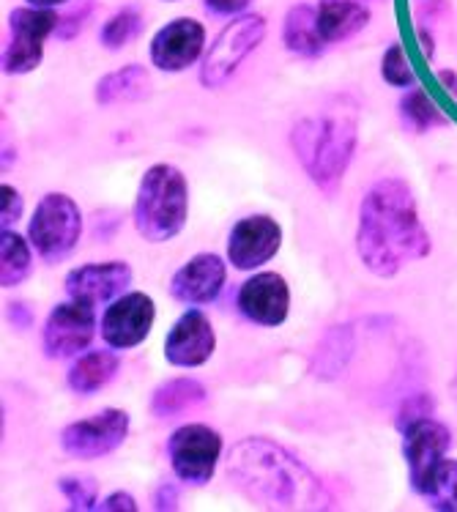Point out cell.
Here are the masks:
<instances>
[{
	"label": "cell",
	"mask_w": 457,
	"mask_h": 512,
	"mask_svg": "<svg viewBox=\"0 0 457 512\" xmlns=\"http://www.w3.org/2000/svg\"><path fill=\"white\" fill-rule=\"evenodd\" d=\"M80 236H83L80 206L63 192L44 195L28 225V241L39 252V258L50 266H58L77 250Z\"/></svg>",
	"instance_id": "obj_5"
},
{
	"label": "cell",
	"mask_w": 457,
	"mask_h": 512,
	"mask_svg": "<svg viewBox=\"0 0 457 512\" xmlns=\"http://www.w3.org/2000/svg\"><path fill=\"white\" fill-rule=\"evenodd\" d=\"M146 28L143 22V11L135 9V6H126L118 14H113L110 20L104 22L102 28V44L107 50H124L126 44L137 39Z\"/></svg>",
	"instance_id": "obj_27"
},
{
	"label": "cell",
	"mask_w": 457,
	"mask_h": 512,
	"mask_svg": "<svg viewBox=\"0 0 457 512\" xmlns=\"http://www.w3.org/2000/svg\"><path fill=\"white\" fill-rule=\"evenodd\" d=\"M356 351V337L354 329L348 324L332 326L326 329V335L315 345V354H312V376L321 378V381H334L345 373L348 362L354 359Z\"/></svg>",
	"instance_id": "obj_21"
},
{
	"label": "cell",
	"mask_w": 457,
	"mask_h": 512,
	"mask_svg": "<svg viewBox=\"0 0 457 512\" xmlns=\"http://www.w3.org/2000/svg\"><path fill=\"white\" fill-rule=\"evenodd\" d=\"M6 318H9V324L17 329V332H25L28 326L33 324V310L31 304L25 302H11L9 310H6Z\"/></svg>",
	"instance_id": "obj_34"
},
{
	"label": "cell",
	"mask_w": 457,
	"mask_h": 512,
	"mask_svg": "<svg viewBox=\"0 0 457 512\" xmlns=\"http://www.w3.org/2000/svg\"><path fill=\"white\" fill-rule=\"evenodd\" d=\"M430 233L422 225L414 189L403 178H381L359 206L356 252L375 277H395L408 263L430 255Z\"/></svg>",
	"instance_id": "obj_1"
},
{
	"label": "cell",
	"mask_w": 457,
	"mask_h": 512,
	"mask_svg": "<svg viewBox=\"0 0 457 512\" xmlns=\"http://www.w3.org/2000/svg\"><path fill=\"white\" fill-rule=\"evenodd\" d=\"M151 94V74L140 63H126L115 72L104 74L96 83L94 99L99 107L121 105V102H143Z\"/></svg>",
	"instance_id": "obj_20"
},
{
	"label": "cell",
	"mask_w": 457,
	"mask_h": 512,
	"mask_svg": "<svg viewBox=\"0 0 457 512\" xmlns=\"http://www.w3.org/2000/svg\"><path fill=\"white\" fill-rule=\"evenodd\" d=\"M430 507L438 512H457V460L444 458L438 466L433 485L427 491Z\"/></svg>",
	"instance_id": "obj_29"
},
{
	"label": "cell",
	"mask_w": 457,
	"mask_h": 512,
	"mask_svg": "<svg viewBox=\"0 0 457 512\" xmlns=\"http://www.w3.org/2000/svg\"><path fill=\"white\" fill-rule=\"evenodd\" d=\"M239 310L258 326H280L291 313V288L277 272H260L241 285Z\"/></svg>",
	"instance_id": "obj_16"
},
{
	"label": "cell",
	"mask_w": 457,
	"mask_h": 512,
	"mask_svg": "<svg viewBox=\"0 0 457 512\" xmlns=\"http://www.w3.org/2000/svg\"><path fill=\"white\" fill-rule=\"evenodd\" d=\"M282 42L291 53L304 55V58L321 55L326 42H323L321 28H318V9H312L307 3L293 6L282 22Z\"/></svg>",
	"instance_id": "obj_23"
},
{
	"label": "cell",
	"mask_w": 457,
	"mask_h": 512,
	"mask_svg": "<svg viewBox=\"0 0 457 512\" xmlns=\"http://www.w3.org/2000/svg\"><path fill=\"white\" fill-rule=\"evenodd\" d=\"M118 367H121V359L113 354V351H88L83 354L69 370L66 376V384L72 389L74 395H94L102 387H107L115 376H118Z\"/></svg>",
	"instance_id": "obj_22"
},
{
	"label": "cell",
	"mask_w": 457,
	"mask_h": 512,
	"mask_svg": "<svg viewBox=\"0 0 457 512\" xmlns=\"http://www.w3.org/2000/svg\"><path fill=\"white\" fill-rule=\"evenodd\" d=\"M403 433V452L408 460V477L416 493L427 496L438 466L447 458L452 447V433L444 422L433 417H422L400 430Z\"/></svg>",
	"instance_id": "obj_9"
},
{
	"label": "cell",
	"mask_w": 457,
	"mask_h": 512,
	"mask_svg": "<svg viewBox=\"0 0 457 512\" xmlns=\"http://www.w3.org/2000/svg\"><path fill=\"white\" fill-rule=\"evenodd\" d=\"M422 417H433V400L427 398V395H416V398L406 400L403 408H400V414H397V428L403 430L406 425L416 422V419Z\"/></svg>",
	"instance_id": "obj_32"
},
{
	"label": "cell",
	"mask_w": 457,
	"mask_h": 512,
	"mask_svg": "<svg viewBox=\"0 0 457 512\" xmlns=\"http://www.w3.org/2000/svg\"><path fill=\"white\" fill-rule=\"evenodd\" d=\"M228 280V266L214 252L189 258L170 280V296L184 304H208L217 299Z\"/></svg>",
	"instance_id": "obj_18"
},
{
	"label": "cell",
	"mask_w": 457,
	"mask_h": 512,
	"mask_svg": "<svg viewBox=\"0 0 457 512\" xmlns=\"http://www.w3.org/2000/svg\"><path fill=\"white\" fill-rule=\"evenodd\" d=\"M170 3H173V0H170Z\"/></svg>",
	"instance_id": "obj_39"
},
{
	"label": "cell",
	"mask_w": 457,
	"mask_h": 512,
	"mask_svg": "<svg viewBox=\"0 0 457 512\" xmlns=\"http://www.w3.org/2000/svg\"><path fill=\"white\" fill-rule=\"evenodd\" d=\"M22 214V195L11 184L0 187V217H3V230H9Z\"/></svg>",
	"instance_id": "obj_33"
},
{
	"label": "cell",
	"mask_w": 457,
	"mask_h": 512,
	"mask_svg": "<svg viewBox=\"0 0 457 512\" xmlns=\"http://www.w3.org/2000/svg\"><path fill=\"white\" fill-rule=\"evenodd\" d=\"M129 436V414L124 408H104L94 417L77 419L61 430V447L66 455L96 460L115 452Z\"/></svg>",
	"instance_id": "obj_10"
},
{
	"label": "cell",
	"mask_w": 457,
	"mask_h": 512,
	"mask_svg": "<svg viewBox=\"0 0 457 512\" xmlns=\"http://www.w3.org/2000/svg\"><path fill=\"white\" fill-rule=\"evenodd\" d=\"M206 28L192 17H178L151 39V61L159 72H184L203 55Z\"/></svg>",
	"instance_id": "obj_14"
},
{
	"label": "cell",
	"mask_w": 457,
	"mask_h": 512,
	"mask_svg": "<svg viewBox=\"0 0 457 512\" xmlns=\"http://www.w3.org/2000/svg\"><path fill=\"white\" fill-rule=\"evenodd\" d=\"M282 244V228L269 214H252L233 225L228 239V263L241 272L269 263Z\"/></svg>",
	"instance_id": "obj_13"
},
{
	"label": "cell",
	"mask_w": 457,
	"mask_h": 512,
	"mask_svg": "<svg viewBox=\"0 0 457 512\" xmlns=\"http://www.w3.org/2000/svg\"><path fill=\"white\" fill-rule=\"evenodd\" d=\"M28 6L58 11V14H61L58 36H61V39H72V36H77V31L83 28V22L88 20V14L94 11V0H28Z\"/></svg>",
	"instance_id": "obj_28"
},
{
	"label": "cell",
	"mask_w": 457,
	"mask_h": 512,
	"mask_svg": "<svg viewBox=\"0 0 457 512\" xmlns=\"http://www.w3.org/2000/svg\"><path fill=\"white\" fill-rule=\"evenodd\" d=\"M96 337V313L85 302H63L44 324V354L50 359H72L83 354Z\"/></svg>",
	"instance_id": "obj_11"
},
{
	"label": "cell",
	"mask_w": 457,
	"mask_h": 512,
	"mask_svg": "<svg viewBox=\"0 0 457 512\" xmlns=\"http://www.w3.org/2000/svg\"><path fill=\"white\" fill-rule=\"evenodd\" d=\"M132 285V269L124 261H104V263H88L74 269L66 277V293L96 307V304H113L118 296H124Z\"/></svg>",
	"instance_id": "obj_15"
},
{
	"label": "cell",
	"mask_w": 457,
	"mask_h": 512,
	"mask_svg": "<svg viewBox=\"0 0 457 512\" xmlns=\"http://www.w3.org/2000/svg\"><path fill=\"white\" fill-rule=\"evenodd\" d=\"M438 83L444 85L447 94L457 102V72H452V69H441V72H438Z\"/></svg>",
	"instance_id": "obj_38"
},
{
	"label": "cell",
	"mask_w": 457,
	"mask_h": 512,
	"mask_svg": "<svg viewBox=\"0 0 457 512\" xmlns=\"http://www.w3.org/2000/svg\"><path fill=\"white\" fill-rule=\"evenodd\" d=\"M31 247L33 244H28L22 236H17L14 230H3V236H0V258H3L0 283H3V288H14L25 277H31Z\"/></svg>",
	"instance_id": "obj_25"
},
{
	"label": "cell",
	"mask_w": 457,
	"mask_h": 512,
	"mask_svg": "<svg viewBox=\"0 0 457 512\" xmlns=\"http://www.w3.org/2000/svg\"><path fill=\"white\" fill-rule=\"evenodd\" d=\"M230 482L250 502L269 510H326L332 507L321 480L277 441L250 436L236 441L225 458Z\"/></svg>",
	"instance_id": "obj_2"
},
{
	"label": "cell",
	"mask_w": 457,
	"mask_h": 512,
	"mask_svg": "<svg viewBox=\"0 0 457 512\" xmlns=\"http://www.w3.org/2000/svg\"><path fill=\"white\" fill-rule=\"evenodd\" d=\"M189 184L187 176L173 165H154L137 187L135 217L137 233L148 244H165L176 239L187 225Z\"/></svg>",
	"instance_id": "obj_4"
},
{
	"label": "cell",
	"mask_w": 457,
	"mask_h": 512,
	"mask_svg": "<svg viewBox=\"0 0 457 512\" xmlns=\"http://www.w3.org/2000/svg\"><path fill=\"white\" fill-rule=\"evenodd\" d=\"M206 400V387L195 378H170L162 387L154 389L151 395V414L156 419H170L200 406Z\"/></svg>",
	"instance_id": "obj_24"
},
{
	"label": "cell",
	"mask_w": 457,
	"mask_h": 512,
	"mask_svg": "<svg viewBox=\"0 0 457 512\" xmlns=\"http://www.w3.org/2000/svg\"><path fill=\"white\" fill-rule=\"evenodd\" d=\"M217 348V337L203 310H189L167 332L165 359L176 367L206 365Z\"/></svg>",
	"instance_id": "obj_17"
},
{
	"label": "cell",
	"mask_w": 457,
	"mask_h": 512,
	"mask_svg": "<svg viewBox=\"0 0 457 512\" xmlns=\"http://www.w3.org/2000/svg\"><path fill=\"white\" fill-rule=\"evenodd\" d=\"M208 6V11H214V14H239L250 6L252 0H203Z\"/></svg>",
	"instance_id": "obj_37"
},
{
	"label": "cell",
	"mask_w": 457,
	"mask_h": 512,
	"mask_svg": "<svg viewBox=\"0 0 457 512\" xmlns=\"http://www.w3.org/2000/svg\"><path fill=\"white\" fill-rule=\"evenodd\" d=\"M154 318L156 307L148 293H124L107 307V313L102 318L104 343L115 348V351L135 348L151 335Z\"/></svg>",
	"instance_id": "obj_12"
},
{
	"label": "cell",
	"mask_w": 457,
	"mask_h": 512,
	"mask_svg": "<svg viewBox=\"0 0 457 512\" xmlns=\"http://www.w3.org/2000/svg\"><path fill=\"white\" fill-rule=\"evenodd\" d=\"M263 36H266V20L260 14H244V17L228 22V28L219 31L217 42L211 44V50L203 58L200 85L208 91L222 88L233 74L239 72L244 58H250L258 50Z\"/></svg>",
	"instance_id": "obj_6"
},
{
	"label": "cell",
	"mask_w": 457,
	"mask_h": 512,
	"mask_svg": "<svg viewBox=\"0 0 457 512\" xmlns=\"http://www.w3.org/2000/svg\"><path fill=\"white\" fill-rule=\"evenodd\" d=\"M359 140L354 107H337L329 113L307 115L293 126L291 146L307 178L326 198H334L351 168Z\"/></svg>",
	"instance_id": "obj_3"
},
{
	"label": "cell",
	"mask_w": 457,
	"mask_h": 512,
	"mask_svg": "<svg viewBox=\"0 0 457 512\" xmlns=\"http://www.w3.org/2000/svg\"><path fill=\"white\" fill-rule=\"evenodd\" d=\"M381 74L389 85L395 88H414L416 74L411 69V61H408L403 44H392L384 53V61H381Z\"/></svg>",
	"instance_id": "obj_31"
},
{
	"label": "cell",
	"mask_w": 457,
	"mask_h": 512,
	"mask_svg": "<svg viewBox=\"0 0 457 512\" xmlns=\"http://www.w3.org/2000/svg\"><path fill=\"white\" fill-rule=\"evenodd\" d=\"M400 115H403V121H406L408 129L416 132V135H425L433 126L449 124L447 115L438 110L436 102H433L430 94L422 91V88H414V91H408V94L403 96V102H400Z\"/></svg>",
	"instance_id": "obj_26"
},
{
	"label": "cell",
	"mask_w": 457,
	"mask_h": 512,
	"mask_svg": "<svg viewBox=\"0 0 457 512\" xmlns=\"http://www.w3.org/2000/svg\"><path fill=\"white\" fill-rule=\"evenodd\" d=\"M154 510H178V488L173 482H162L156 488Z\"/></svg>",
	"instance_id": "obj_35"
},
{
	"label": "cell",
	"mask_w": 457,
	"mask_h": 512,
	"mask_svg": "<svg viewBox=\"0 0 457 512\" xmlns=\"http://www.w3.org/2000/svg\"><path fill=\"white\" fill-rule=\"evenodd\" d=\"M222 447V436L214 428L200 422L181 425L167 444L173 474L187 485H208L217 474Z\"/></svg>",
	"instance_id": "obj_8"
},
{
	"label": "cell",
	"mask_w": 457,
	"mask_h": 512,
	"mask_svg": "<svg viewBox=\"0 0 457 512\" xmlns=\"http://www.w3.org/2000/svg\"><path fill=\"white\" fill-rule=\"evenodd\" d=\"M58 488L66 496L69 502V510H96V493H99V485H96L94 477H83V474H72V477H61L58 480Z\"/></svg>",
	"instance_id": "obj_30"
},
{
	"label": "cell",
	"mask_w": 457,
	"mask_h": 512,
	"mask_svg": "<svg viewBox=\"0 0 457 512\" xmlns=\"http://www.w3.org/2000/svg\"><path fill=\"white\" fill-rule=\"evenodd\" d=\"M96 510L102 512H113V510H124V512H137V502L129 496V493H113V496H107Z\"/></svg>",
	"instance_id": "obj_36"
},
{
	"label": "cell",
	"mask_w": 457,
	"mask_h": 512,
	"mask_svg": "<svg viewBox=\"0 0 457 512\" xmlns=\"http://www.w3.org/2000/svg\"><path fill=\"white\" fill-rule=\"evenodd\" d=\"M315 9L326 44L348 42L370 22V0H318Z\"/></svg>",
	"instance_id": "obj_19"
},
{
	"label": "cell",
	"mask_w": 457,
	"mask_h": 512,
	"mask_svg": "<svg viewBox=\"0 0 457 512\" xmlns=\"http://www.w3.org/2000/svg\"><path fill=\"white\" fill-rule=\"evenodd\" d=\"M61 14L52 9L22 6L9 14V47L3 50V72L28 74L44 58V39L58 33Z\"/></svg>",
	"instance_id": "obj_7"
}]
</instances>
